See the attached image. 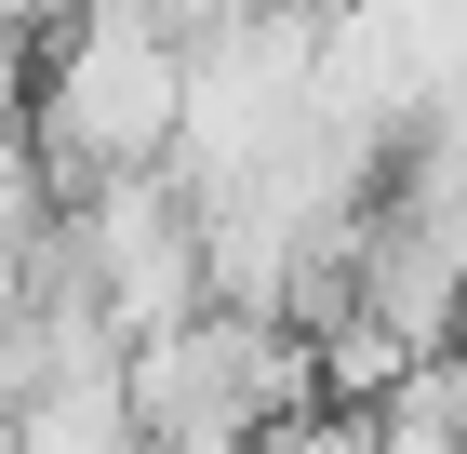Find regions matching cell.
Masks as SVG:
<instances>
[{
	"label": "cell",
	"mask_w": 467,
	"mask_h": 454,
	"mask_svg": "<svg viewBox=\"0 0 467 454\" xmlns=\"http://www.w3.org/2000/svg\"><path fill=\"white\" fill-rule=\"evenodd\" d=\"M120 401H134V454H254L281 415H307V348L254 308H187L174 334L120 348Z\"/></svg>",
	"instance_id": "6da1fadb"
},
{
	"label": "cell",
	"mask_w": 467,
	"mask_h": 454,
	"mask_svg": "<svg viewBox=\"0 0 467 454\" xmlns=\"http://www.w3.org/2000/svg\"><path fill=\"white\" fill-rule=\"evenodd\" d=\"M174 94H187V40L161 27V0H80L54 68H40V147H54V174H80V187L161 174Z\"/></svg>",
	"instance_id": "7a4b0ae2"
},
{
	"label": "cell",
	"mask_w": 467,
	"mask_h": 454,
	"mask_svg": "<svg viewBox=\"0 0 467 454\" xmlns=\"http://www.w3.org/2000/svg\"><path fill=\"white\" fill-rule=\"evenodd\" d=\"M67 280L108 308L120 348L174 334L187 308H214V294H201V201H187L174 174H108L94 214H80V241H67Z\"/></svg>",
	"instance_id": "3957f363"
}]
</instances>
